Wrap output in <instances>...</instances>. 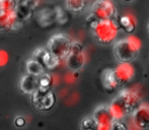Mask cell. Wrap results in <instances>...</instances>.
I'll return each mask as SVG.
<instances>
[{
    "label": "cell",
    "mask_w": 149,
    "mask_h": 130,
    "mask_svg": "<svg viewBox=\"0 0 149 130\" xmlns=\"http://www.w3.org/2000/svg\"><path fill=\"white\" fill-rule=\"evenodd\" d=\"M141 105L140 97L132 91H123L115 98L111 104V109L116 120L128 114H133L134 111Z\"/></svg>",
    "instance_id": "1"
},
{
    "label": "cell",
    "mask_w": 149,
    "mask_h": 130,
    "mask_svg": "<svg viewBox=\"0 0 149 130\" xmlns=\"http://www.w3.org/2000/svg\"><path fill=\"white\" fill-rule=\"evenodd\" d=\"M141 44L136 37H128L117 42L114 46V54L122 63H129L137 57Z\"/></svg>",
    "instance_id": "2"
},
{
    "label": "cell",
    "mask_w": 149,
    "mask_h": 130,
    "mask_svg": "<svg viewBox=\"0 0 149 130\" xmlns=\"http://www.w3.org/2000/svg\"><path fill=\"white\" fill-rule=\"evenodd\" d=\"M119 26L115 20H100V24L92 30L93 37L98 44L108 45L117 37Z\"/></svg>",
    "instance_id": "3"
},
{
    "label": "cell",
    "mask_w": 149,
    "mask_h": 130,
    "mask_svg": "<svg viewBox=\"0 0 149 130\" xmlns=\"http://www.w3.org/2000/svg\"><path fill=\"white\" fill-rule=\"evenodd\" d=\"M72 43L73 42L67 36L63 34H58V35L53 36L49 40L47 49L60 60H64L67 59V57L70 54Z\"/></svg>",
    "instance_id": "4"
},
{
    "label": "cell",
    "mask_w": 149,
    "mask_h": 130,
    "mask_svg": "<svg viewBox=\"0 0 149 130\" xmlns=\"http://www.w3.org/2000/svg\"><path fill=\"white\" fill-rule=\"evenodd\" d=\"M90 13L100 20H114L117 15V7L112 0H96L92 4Z\"/></svg>",
    "instance_id": "5"
},
{
    "label": "cell",
    "mask_w": 149,
    "mask_h": 130,
    "mask_svg": "<svg viewBox=\"0 0 149 130\" xmlns=\"http://www.w3.org/2000/svg\"><path fill=\"white\" fill-rule=\"evenodd\" d=\"M56 97L51 89H38L31 95V103L37 110L49 111L54 107Z\"/></svg>",
    "instance_id": "6"
},
{
    "label": "cell",
    "mask_w": 149,
    "mask_h": 130,
    "mask_svg": "<svg viewBox=\"0 0 149 130\" xmlns=\"http://www.w3.org/2000/svg\"><path fill=\"white\" fill-rule=\"evenodd\" d=\"M67 65L72 70H77L81 68L85 62L83 47L79 42H73L71 46V51L66 59Z\"/></svg>",
    "instance_id": "7"
},
{
    "label": "cell",
    "mask_w": 149,
    "mask_h": 130,
    "mask_svg": "<svg viewBox=\"0 0 149 130\" xmlns=\"http://www.w3.org/2000/svg\"><path fill=\"white\" fill-rule=\"evenodd\" d=\"M112 74L117 89H119L129 82L130 79L133 77L134 69L129 63H122L118 67L112 69Z\"/></svg>",
    "instance_id": "8"
},
{
    "label": "cell",
    "mask_w": 149,
    "mask_h": 130,
    "mask_svg": "<svg viewBox=\"0 0 149 130\" xmlns=\"http://www.w3.org/2000/svg\"><path fill=\"white\" fill-rule=\"evenodd\" d=\"M33 58L48 69H54L59 66L61 60L51 53L47 48H39L33 54Z\"/></svg>",
    "instance_id": "9"
},
{
    "label": "cell",
    "mask_w": 149,
    "mask_h": 130,
    "mask_svg": "<svg viewBox=\"0 0 149 130\" xmlns=\"http://www.w3.org/2000/svg\"><path fill=\"white\" fill-rule=\"evenodd\" d=\"M93 118L100 125V127H107V128H111L113 122L116 120L112 109L109 106L97 107L93 112Z\"/></svg>",
    "instance_id": "10"
},
{
    "label": "cell",
    "mask_w": 149,
    "mask_h": 130,
    "mask_svg": "<svg viewBox=\"0 0 149 130\" xmlns=\"http://www.w3.org/2000/svg\"><path fill=\"white\" fill-rule=\"evenodd\" d=\"M133 123L139 129L149 128V106L140 105L133 113Z\"/></svg>",
    "instance_id": "11"
},
{
    "label": "cell",
    "mask_w": 149,
    "mask_h": 130,
    "mask_svg": "<svg viewBox=\"0 0 149 130\" xmlns=\"http://www.w3.org/2000/svg\"><path fill=\"white\" fill-rule=\"evenodd\" d=\"M19 89L22 93L26 95H33L36 91L40 89V76L30 73L26 74L20 79Z\"/></svg>",
    "instance_id": "12"
},
{
    "label": "cell",
    "mask_w": 149,
    "mask_h": 130,
    "mask_svg": "<svg viewBox=\"0 0 149 130\" xmlns=\"http://www.w3.org/2000/svg\"><path fill=\"white\" fill-rule=\"evenodd\" d=\"M117 24H118L119 28L122 29L125 33L132 34L136 29V18L132 14H124L117 18Z\"/></svg>",
    "instance_id": "13"
},
{
    "label": "cell",
    "mask_w": 149,
    "mask_h": 130,
    "mask_svg": "<svg viewBox=\"0 0 149 130\" xmlns=\"http://www.w3.org/2000/svg\"><path fill=\"white\" fill-rule=\"evenodd\" d=\"M38 22H40L42 27H48L51 26L56 20H57V16H56V10L49 9V8H45V9L41 10V11L38 13Z\"/></svg>",
    "instance_id": "14"
},
{
    "label": "cell",
    "mask_w": 149,
    "mask_h": 130,
    "mask_svg": "<svg viewBox=\"0 0 149 130\" xmlns=\"http://www.w3.org/2000/svg\"><path fill=\"white\" fill-rule=\"evenodd\" d=\"M100 79H102V87H104V89H106L108 93L112 94L117 89L116 83H115L114 78H113L112 69H104L102 73Z\"/></svg>",
    "instance_id": "15"
},
{
    "label": "cell",
    "mask_w": 149,
    "mask_h": 130,
    "mask_svg": "<svg viewBox=\"0 0 149 130\" xmlns=\"http://www.w3.org/2000/svg\"><path fill=\"white\" fill-rule=\"evenodd\" d=\"M33 8L30 7L24 1L18 2L17 7L15 9V14H16V17H17V20H19L20 22H24L26 20H28L31 16V14H33Z\"/></svg>",
    "instance_id": "16"
},
{
    "label": "cell",
    "mask_w": 149,
    "mask_h": 130,
    "mask_svg": "<svg viewBox=\"0 0 149 130\" xmlns=\"http://www.w3.org/2000/svg\"><path fill=\"white\" fill-rule=\"evenodd\" d=\"M16 20H17V17H16L15 11L0 16V32L3 33L6 31L12 30Z\"/></svg>",
    "instance_id": "17"
},
{
    "label": "cell",
    "mask_w": 149,
    "mask_h": 130,
    "mask_svg": "<svg viewBox=\"0 0 149 130\" xmlns=\"http://www.w3.org/2000/svg\"><path fill=\"white\" fill-rule=\"evenodd\" d=\"M65 5L69 11L79 13L86 7L87 0H65Z\"/></svg>",
    "instance_id": "18"
},
{
    "label": "cell",
    "mask_w": 149,
    "mask_h": 130,
    "mask_svg": "<svg viewBox=\"0 0 149 130\" xmlns=\"http://www.w3.org/2000/svg\"><path fill=\"white\" fill-rule=\"evenodd\" d=\"M26 72L30 73V74L40 76V75L45 72V67L40 63L38 60L31 58L30 60L26 61Z\"/></svg>",
    "instance_id": "19"
},
{
    "label": "cell",
    "mask_w": 149,
    "mask_h": 130,
    "mask_svg": "<svg viewBox=\"0 0 149 130\" xmlns=\"http://www.w3.org/2000/svg\"><path fill=\"white\" fill-rule=\"evenodd\" d=\"M17 4V0H0V16L14 12Z\"/></svg>",
    "instance_id": "20"
},
{
    "label": "cell",
    "mask_w": 149,
    "mask_h": 130,
    "mask_svg": "<svg viewBox=\"0 0 149 130\" xmlns=\"http://www.w3.org/2000/svg\"><path fill=\"white\" fill-rule=\"evenodd\" d=\"M80 130H100V125L93 117H87L81 121Z\"/></svg>",
    "instance_id": "21"
},
{
    "label": "cell",
    "mask_w": 149,
    "mask_h": 130,
    "mask_svg": "<svg viewBox=\"0 0 149 130\" xmlns=\"http://www.w3.org/2000/svg\"><path fill=\"white\" fill-rule=\"evenodd\" d=\"M53 85V77L48 73L44 72L40 75V89H51Z\"/></svg>",
    "instance_id": "22"
},
{
    "label": "cell",
    "mask_w": 149,
    "mask_h": 130,
    "mask_svg": "<svg viewBox=\"0 0 149 130\" xmlns=\"http://www.w3.org/2000/svg\"><path fill=\"white\" fill-rule=\"evenodd\" d=\"M100 20H98L95 15H93L92 13H90L89 15L87 16L86 20H85V24H86L89 29H91V31H92L98 24H100Z\"/></svg>",
    "instance_id": "23"
},
{
    "label": "cell",
    "mask_w": 149,
    "mask_h": 130,
    "mask_svg": "<svg viewBox=\"0 0 149 130\" xmlns=\"http://www.w3.org/2000/svg\"><path fill=\"white\" fill-rule=\"evenodd\" d=\"M110 130H129V129H128V126L125 123L121 122V121H119V120H115L114 122H113Z\"/></svg>",
    "instance_id": "24"
},
{
    "label": "cell",
    "mask_w": 149,
    "mask_h": 130,
    "mask_svg": "<svg viewBox=\"0 0 149 130\" xmlns=\"http://www.w3.org/2000/svg\"><path fill=\"white\" fill-rule=\"evenodd\" d=\"M26 119H24L22 116H17L15 119H14V125H15L16 127H18V128L24 127V125H26Z\"/></svg>",
    "instance_id": "25"
},
{
    "label": "cell",
    "mask_w": 149,
    "mask_h": 130,
    "mask_svg": "<svg viewBox=\"0 0 149 130\" xmlns=\"http://www.w3.org/2000/svg\"><path fill=\"white\" fill-rule=\"evenodd\" d=\"M24 1L26 2L30 7L33 8V9H36L40 4V0H24Z\"/></svg>",
    "instance_id": "26"
},
{
    "label": "cell",
    "mask_w": 149,
    "mask_h": 130,
    "mask_svg": "<svg viewBox=\"0 0 149 130\" xmlns=\"http://www.w3.org/2000/svg\"><path fill=\"white\" fill-rule=\"evenodd\" d=\"M1 59H2V58H1V57H0V66H1V65H2V64H3V62H1Z\"/></svg>",
    "instance_id": "27"
},
{
    "label": "cell",
    "mask_w": 149,
    "mask_h": 130,
    "mask_svg": "<svg viewBox=\"0 0 149 130\" xmlns=\"http://www.w3.org/2000/svg\"><path fill=\"white\" fill-rule=\"evenodd\" d=\"M123 1H125V2H131L132 0H123Z\"/></svg>",
    "instance_id": "28"
},
{
    "label": "cell",
    "mask_w": 149,
    "mask_h": 130,
    "mask_svg": "<svg viewBox=\"0 0 149 130\" xmlns=\"http://www.w3.org/2000/svg\"><path fill=\"white\" fill-rule=\"evenodd\" d=\"M148 34H149V24H148Z\"/></svg>",
    "instance_id": "29"
},
{
    "label": "cell",
    "mask_w": 149,
    "mask_h": 130,
    "mask_svg": "<svg viewBox=\"0 0 149 130\" xmlns=\"http://www.w3.org/2000/svg\"><path fill=\"white\" fill-rule=\"evenodd\" d=\"M17 1H18V2H19V1H20V0H17Z\"/></svg>",
    "instance_id": "30"
}]
</instances>
